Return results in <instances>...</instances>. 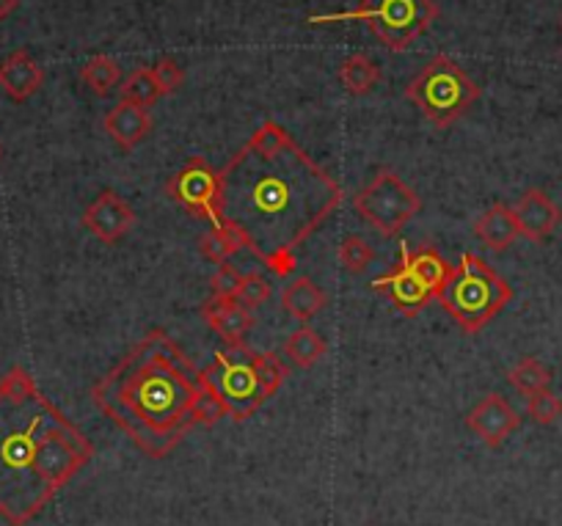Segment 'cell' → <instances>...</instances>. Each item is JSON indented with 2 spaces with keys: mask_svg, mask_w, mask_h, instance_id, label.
Wrapping results in <instances>:
<instances>
[{
  "mask_svg": "<svg viewBox=\"0 0 562 526\" xmlns=\"http://www.w3.org/2000/svg\"><path fill=\"white\" fill-rule=\"evenodd\" d=\"M372 260H375V249L364 238H359V235H348L339 243V265L348 273H354V276L364 273L372 265Z\"/></svg>",
  "mask_w": 562,
  "mask_h": 526,
  "instance_id": "28",
  "label": "cell"
},
{
  "mask_svg": "<svg viewBox=\"0 0 562 526\" xmlns=\"http://www.w3.org/2000/svg\"><path fill=\"white\" fill-rule=\"evenodd\" d=\"M199 251L204 254V260L220 265V262H229V256L238 254V251H246V235L240 231L238 224L224 220V224L213 226L207 235H202V240H199Z\"/></svg>",
  "mask_w": 562,
  "mask_h": 526,
  "instance_id": "20",
  "label": "cell"
},
{
  "mask_svg": "<svg viewBox=\"0 0 562 526\" xmlns=\"http://www.w3.org/2000/svg\"><path fill=\"white\" fill-rule=\"evenodd\" d=\"M339 83L354 97H364L381 83V67L364 52H356V56L345 58L343 67H339Z\"/></svg>",
  "mask_w": 562,
  "mask_h": 526,
  "instance_id": "21",
  "label": "cell"
},
{
  "mask_svg": "<svg viewBox=\"0 0 562 526\" xmlns=\"http://www.w3.org/2000/svg\"><path fill=\"white\" fill-rule=\"evenodd\" d=\"M94 457V444L36 388L25 367L0 378V515L25 526Z\"/></svg>",
  "mask_w": 562,
  "mask_h": 526,
  "instance_id": "2",
  "label": "cell"
},
{
  "mask_svg": "<svg viewBox=\"0 0 562 526\" xmlns=\"http://www.w3.org/2000/svg\"><path fill=\"white\" fill-rule=\"evenodd\" d=\"M518 425H522V417L516 414V408L497 392L486 394V397L471 408L469 417H466V428H469L482 444L491 446V450H497V446H502L504 441L511 439L518 430Z\"/></svg>",
  "mask_w": 562,
  "mask_h": 526,
  "instance_id": "10",
  "label": "cell"
},
{
  "mask_svg": "<svg viewBox=\"0 0 562 526\" xmlns=\"http://www.w3.org/2000/svg\"><path fill=\"white\" fill-rule=\"evenodd\" d=\"M103 128L105 133L113 139V144H117L119 150L128 152V150H135V146L152 133V116L150 110L141 108V105L119 99V103L105 113Z\"/></svg>",
  "mask_w": 562,
  "mask_h": 526,
  "instance_id": "16",
  "label": "cell"
},
{
  "mask_svg": "<svg viewBox=\"0 0 562 526\" xmlns=\"http://www.w3.org/2000/svg\"><path fill=\"white\" fill-rule=\"evenodd\" d=\"M202 394L199 367L163 328H152L92 386L99 411L157 461L196 428Z\"/></svg>",
  "mask_w": 562,
  "mask_h": 526,
  "instance_id": "3",
  "label": "cell"
},
{
  "mask_svg": "<svg viewBox=\"0 0 562 526\" xmlns=\"http://www.w3.org/2000/svg\"><path fill=\"white\" fill-rule=\"evenodd\" d=\"M81 81L92 88L97 97H105L108 92L119 86L122 81V67L117 58L110 56H92L86 64L81 67Z\"/></svg>",
  "mask_w": 562,
  "mask_h": 526,
  "instance_id": "23",
  "label": "cell"
},
{
  "mask_svg": "<svg viewBox=\"0 0 562 526\" xmlns=\"http://www.w3.org/2000/svg\"><path fill=\"white\" fill-rule=\"evenodd\" d=\"M435 0H361L354 12L314 14L309 25L364 23L386 50L406 52L435 23Z\"/></svg>",
  "mask_w": 562,
  "mask_h": 526,
  "instance_id": "5",
  "label": "cell"
},
{
  "mask_svg": "<svg viewBox=\"0 0 562 526\" xmlns=\"http://www.w3.org/2000/svg\"><path fill=\"white\" fill-rule=\"evenodd\" d=\"M240 278L243 273H238V267L229 265V262H220L215 276L210 278V287H213V298H235L238 296Z\"/></svg>",
  "mask_w": 562,
  "mask_h": 526,
  "instance_id": "32",
  "label": "cell"
},
{
  "mask_svg": "<svg viewBox=\"0 0 562 526\" xmlns=\"http://www.w3.org/2000/svg\"><path fill=\"white\" fill-rule=\"evenodd\" d=\"M271 282H267L265 276H260L256 271L246 273L243 278H240V287H238V301L243 303L246 309H256L262 307V303H267V298H271Z\"/></svg>",
  "mask_w": 562,
  "mask_h": 526,
  "instance_id": "30",
  "label": "cell"
},
{
  "mask_svg": "<svg viewBox=\"0 0 562 526\" xmlns=\"http://www.w3.org/2000/svg\"><path fill=\"white\" fill-rule=\"evenodd\" d=\"M152 77H155L157 88H160V97H163V94L180 92L182 83H186V70L177 64L175 58H160V61L152 67Z\"/></svg>",
  "mask_w": 562,
  "mask_h": 526,
  "instance_id": "31",
  "label": "cell"
},
{
  "mask_svg": "<svg viewBox=\"0 0 562 526\" xmlns=\"http://www.w3.org/2000/svg\"><path fill=\"white\" fill-rule=\"evenodd\" d=\"M372 289H375L378 296L386 298L397 312L406 314V318H417V314L433 301L428 287L419 282V276L411 271V265H408L403 254H400V265H397L392 273H386V276L375 278V282H372Z\"/></svg>",
  "mask_w": 562,
  "mask_h": 526,
  "instance_id": "12",
  "label": "cell"
},
{
  "mask_svg": "<svg viewBox=\"0 0 562 526\" xmlns=\"http://www.w3.org/2000/svg\"><path fill=\"white\" fill-rule=\"evenodd\" d=\"M290 144H292L290 133H287V130L282 128L278 122L267 119V122H262L260 128L254 130V135H251L249 144H246V146H249V150H254L256 155L271 157V155H278L282 150H287Z\"/></svg>",
  "mask_w": 562,
  "mask_h": 526,
  "instance_id": "26",
  "label": "cell"
},
{
  "mask_svg": "<svg viewBox=\"0 0 562 526\" xmlns=\"http://www.w3.org/2000/svg\"><path fill=\"white\" fill-rule=\"evenodd\" d=\"M202 318L229 347H243L246 336L254 328V314L238 298H213L202 307Z\"/></svg>",
  "mask_w": 562,
  "mask_h": 526,
  "instance_id": "14",
  "label": "cell"
},
{
  "mask_svg": "<svg viewBox=\"0 0 562 526\" xmlns=\"http://www.w3.org/2000/svg\"><path fill=\"white\" fill-rule=\"evenodd\" d=\"M513 213H516L518 231H522L527 240H533V243H543L562 220V210L557 207L554 199L546 191H540V188L524 191L522 199L516 202V207H513Z\"/></svg>",
  "mask_w": 562,
  "mask_h": 526,
  "instance_id": "13",
  "label": "cell"
},
{
  "mask_svg": "<svg viewBox=\"0 0 562 526\" xmlns=\"http://www.w3.org/2000/svg\"><path fill=\"white\" fill-rule=\"evenodd\" d=\"M325 303H328V298H325L323 289L309 276L292 278L285 287V292H282V307L287 309V314L301 320V323H309V320L318 318L325 309Z\"/></svg>",
  "mask_w": 562,
  "mask_h": 526,
  "instance_id": "19",
  "label": "cell"
},
{
  "mask_svg": "<svg viewBox=\"0 0 562 526\" xmlns=\"http://www.w3.org/2000/svg\"><path fill=\"white\" fill-rule=\"evenodd\" d=\"M17 7H20V0H0V23L12 17V14L17 12Z\"/></svg>",
  "mask_w": 562,
  "mask_h": 526,
  "instance_id": "34",
  "label": "cell"
},
{
  "mask_svg": "<svg viewBox=\"0 0 562 526\" xmlns=\"http://www.w3.org/2000/svg\"><path fill=\"white\" fill-rule=\"evenodd\" d=\"M254 370L265 397H273L282 388V383L287 381V375H290V370H287V364L278 354H254Z\"/></svg>",
  "mask_w": 562,
  "mask_h": 526,
  "instance_id": "27",
  "label": "cell"
},
{
  "mask_svg": "<svg viewBox=\"0 0 562 526\" xmlns=\"http://www.w3.org/2000/svg\"><path fill=\"white\" fill-rule=\"evenodd\" d=\"M122 99L150 110L160 99V88H157L155 77H152V70L141 67V70L130 72L128 81L122 83Z\"/></svg>",
  "mask_w": 562,
  "mask_h": 526,
  "instance_id": "25",
  "label": "cell"
},
{
  "mask_svg": "<svg viewBox=\"0 0 562 526\" xmlns=\"http://www.w3.org/2000/svg\"><path fill=\"white\" fill-rule=\"evenodd\" d=\"M220 180L224 220L240 226L246 251L278 278L298 271V249L345 199L343 186L296 141L271 157L243 146L220 168Z\"/></svg>",
  "mask_w": 562,
  "mask_h": 526,
  "instance_id": "1",
  "label": "cell"
},
{
  "mask_svg": "<svg viewBox=\"0 0 562 526\" xmlns=\"http://www.w3.org/2000/svg\"><path fill=\"white\" fill-rule=\"evenodd\" d=\"M527 414L535 425H554L562 417V399L554 392L543 388L527 397Z\"/></svg>",
  "mask_w": 562,
  "mask_h": 526,
  "instance_id": "29",
  "label": "cell"
},
{
  "mask_svg": "<svg viewBox=\"0 0 562 526\" xmlns=\"http://www.w3.org/2000/svg\"><path fill=\"white\" fill-rule=\"evenodd\" d=\"M224 417H229L227 405L220 403L213 392L204 388V394L199 397V403H196V422L204 425V428H215V425H218Z\"/></svg>",
  "mask_w": 562,
  "mask_h": 526,
  "instance_id": "33",
  "label": "cell"
},
{
  "mask_svg": "<svg viewBox=\"0 0 562 526\" xmlns=\"http://www.w3.org/2000/svg\"><path fill=\"white\" fill-rule=\"evenodd\" d=\"M45 83V70L28 50H14L0 61V88L14 103H28Z\"/></svg>",
  "mask_w": 562,
  "mask_h": 526,
  "instance_id": "15",
  "label": "cell"
},
{
  "mask_svg": "<svg viewBox=\"0 0 562 526\" xmlns=\"http://www.w3.org/2000/svg\"><path fill=\"white\" fill-rule=\"evenodd\" d=\"M0 155H3V150H0Z\"/></svg>",
  "mask_w": 562,
  "mask_h": 526,
  "instance_id": "36",
  "label": "cell"
},
{
  "mask_svg": "<svg viewBox=\"0 0 562 526\" xmlns=\"http://www.w3.org/2000/svg\"><path fill=\"white\" fill-rule=\"evenodd\" d=\"M406 99L422 110L430 124L444 130L469 113L471 105L480 99V86L455 58L435 56L408 83Z\"/></svg>",
  "mask_w": 562,
  "mask_h": 526,
  "instance_id": "6",
  "label": "cell"
},
{
  "mask_svg": "<svg viewBox=\"0 0 562 526\" xmlns=\"http://www.w3.org/2000/svg\"><path fill=\"white\" fill-rule=\"evenodd\" d=\"M354 210L367 224L375 226L383 238H395L422 210V199L400 174L392 168H381L354 196Z\"/></svg>",
  "mask_w": 562,
  "mask_h": 526,
  "instance_id": "8",
  "label": "cell"
},
{
  "mask_svg": "<svg viewBox=\"0 0 562 526\" xmlns=\"http://www.w3.org/2000/svg\"><path fill=\"white\" fill-rule=\"evenodd\" d=\"M285 356L298 367V370H309V367H314L325 356V339L312 328V325L303 323L301 328H296L287 336Z\"/></svg>",
  "mask_w": 562,
  "mask_h": 526,
  "instance_id": "22",
  "label": "cell"
},
{
  "mask_svg": "<svg viewBox=\"0 0 562 526\" xmlns=\"http://www.w3.org/2000/svg\"><path fill=\"white\" fill-rule=\"evenodd\" d=\"M507 381H511V386L516 388L518 394L529 397V394L543 392V388L551 386V372L543 361L527 356V359H522L511 372H507Z\"/></svg>",
  "mask_w": 562,
  "mask_h": 526,
  "instance_id": "24",
  "label": "cell"
},
{
  "mask_svg": "<svg viewBox=\"0 0 562 526\" xmlns=\"http://www.w3.org/2000/svg\"><path fill=\"white\" fill-rule=\"evenodd\" d=\"M475 235L486 249L497 251V254L507 251L518 238H522L516 213H513V207H507V204L502 202L491 204V207L475 220Z\"/></svg>",
  "mask_w": 562,
  "mask_h": 526,
  "instance_id": "17",
  "label": "cell"
},
{
  "mask_svg": "<svg viewBox=\"0 0 562 526\" xmlns=\"http://www.w3.org/2000/svg\"><path fill=\"white\" fill-rule=\"evenodd\" d=\"M83 226L97 240L113 246L135 226V210L117 191H103L83 210Z\"/></svg>",
  "mask_w": 562,
  "mask_h": 526,
  "instance_id": "11",
  "label": "cell"
},
{
  "mask_svg": "<svg viewBox=\"0 0 562 526\" xmlns=\"http://www.w3.org/2000/svg\"><path fill=\"white\" fill-rule=\"evenodd\" d=\"M400 254L406 256V262L411 265V271L417 273L419 282L428 287V292L433 296V301L435 298H441L444 287L450 284V278H453L455 265H450V262H446L444 256L433 249V246H422V249H417V251H411L408 246H403Z\"/></svg>",
  "mask_w": 562,
  "mask_h": 526,
  "instance_id": "18",
  "label": "cell"
},
{
  "mask_svg": "<svg viewBox=\"0 0 562 526\" xmlns=\"http://www.w3.org/2000/svg\"><path fill=\"white\" fill-rule=\"evenodd\" d=\"M204 388L213 392L220 403L227 405V414L235 422H246L265 403L260 381L254 370V350L251 347H227L215 356V361L199 370Z\"/></svg>",
  "mask_w": 562,
  "mask_h": 526,
  "instance_id": "7",
  "label": "cell"
},
{
  "mask_svg": "<svg viewBox=\"0 0 562 526\" xmlns=\"http://www.w3.org/2000/svg\"><path fill=\"white\" fill-rule=\"evenodd\" d=\"M439 301L464 334H480L497 314L511 307L513 287L486 260L466 251Z\"/></svg>",
  "mask_w": 562,
  "mask_h": 526,
  "instance_id": "4",
  "label": "cell"
},
{
  "mask_svg": "<svg viewBox=\"0 0 562 526\" xmlns=\"http://www.w3.org/2000/svg\"><path fill=\"white\" fill-rule=\"evenodd\" d=\"M367 526H375V524H367Z\"/></svg>",
  "mask_w": 562,
  "mask_h": 526,
  "instance_id": "35",
  "label": "cell"
},
{
  "mask_svg": "<svg viewBox=\"0 0 562 526\" xmlns=\"http://www.w3.org/2000/svg\"><path fill=\"white\" fill-rule=\"evenodd\" d=\"M171 202L180 204L196 218L218 226L224 220V180L204 157H191L180 171L166 182Z\"/></svg>",
  "mask_w": 562,
  "mask_h": 526,
  "instance_id": "9",
  "label": "cell"
}]
</instances>
